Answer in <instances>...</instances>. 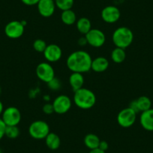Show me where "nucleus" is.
<instances>
[{"label": "nucleus", "instance_id": "f257e3e1", "mask_svg": "<svg viewBox=\"0 0 153 153\" xmlns=\"http://www.w3.org/2000/svg\"><path fill=\"white\" fill-rule=\"evenodd\" d=\"M92 61V59L89 53L84 51H76L68 56L66 65L71 72L83 74L91 70Z\"/></svg>", "mask_w": 153, "mask_h": 153}, {"label": "nucleus", "instance_id": "f03ea898", "mask_svg": "<svg viewBox=\"0 0 153 153\" xmlns=\"http://www.w3.org/2000/svg\"><path fill=\"white\" fill-rule=\"evenodd\" d=\"M73 101L75 105L80 109L89 110L95 106L96 96L92 90L83 87L74 92Z\"/></svg>", "mask_w": 153, "mask_h": 153}, {"label": "nucleus", "instance_id": "7ed1b4c3", "mask_svg": "<svg viewBox=\"0 0 153 153\" xmlns=\"http://www.w3.org/2000/svg\"><path fill=\"white\" fill-rule=\"evenodd\" d=\"M112 39L113 44L117 48L126 50L133 42V32L129 28L126 26H120L113 32Z\"/></svg>", "mask_w": 153, "mask_h": 153}, {"label": "nucleus", "instance_id": "20e7f679", "mask_svg": "<svg viewBox=\"0 0 153 153\" xmlns=\"http://www.w3.org/2000/svg\"><path fill=\"white\" fill-rule=\"evenodd\" d=\"M50 132L49 125L42 120H36L33 122L29 127V135L35 140L45 139Z\"/></svg>", "mask_w": 153, "mask_h": 153}, {"label": "nucleus", "instance_id": "39448f33", "mask_svg": "<svg viewBox=\"0 0 153 153\" xmlns=\"http://www.w3.org/2000/svg\"><path fill=\"white\" fill-rule=\"evenodd\" d=\"M137 120V113L130 107L122 110L117 115V123L121 127L127 128L135 123Z\"/></svg>", "mask_w": 153, "mask_h": 153}, {"label": "nucleus", "instance_id": "423d86ee", "mask_svg": "<svg viewBox=\"0 0 153 153\" xmlns=\"http://www.w3.org/2000/svg\"><path fill=\"white\" fill-rule=\"evenodd\" d=\"M1 119L6 126H17L21 121V113L17 107H8L3 110Z\"/></svg>", "mask_w": 153, "mask_h": 153}, {"label": "nucleus", "instance_id": "0eeeda50", "mask_svg": "<svg viewBox=\"0 0 153 153\" xmlns=\"http://www.w3.org/2000/svg\"><path fill=\"white\" fill-rule=\"evenodd\" d=\"M36 75L42 81L48 83L55 77V71L49 62H41L36 67Z\"/></svg>", "mask_w": 153, "mask_h": 153}, {"label": "nucleus", "instance_id": "6e6552de", "mask_svg": "<svg viewBox=\"0 0 153 153\" xmlns=\"http://www.w3.org/2000/svg\"><path fill=\"white\" fill-rule=\"evenodd\" d=\"M85 38L88 45L95 48L102 47L106 42L105 35L98 29H92L85 35Z\"/></svg>", "mask_w": 153, "mask_h": 153}, {"label": "nucleus", "instance_id": "1a4fd4ad", "mask_svg": "<svg viewBox=\"0 0 153 153\" xmlns=\"http://www.w3.org/2000/svg\"><path fill=\"white\" fill-rule=\"evenodd\" d=\"M52 104L54 109V113L62 115L70 110L72 102L71 98L68 95H60L54 99Z\"/></svg>", "mask_w": 153, "mask_h": 153}, {"label": "nucleus", "instance_id": "9d476101", "mask_svg": "<svg viewBox=\"0 0 153 153\" xmlns=\"http://www.w3.org/2000/svg\"><path fill=\"white\" fill-rule=\"evenodd\" d=\"M24 33V24L18 20H12L6 24L5 27V34L11 39L20 38Z\"/></svg>", "mask_w": 153, "mask_h": 153}, {"label": "nucleus", "instance_id": "9b49d317", "mask_svg": "<svg viewBox=\"0 0 153 153\" xmlns=\"http://www.w3.org/2000/svg\"><path fill=\"white\" fill-rule=\"evenodd\" d=\"M101 18L105 23H117L120 18L121 13L120 9L114 5H108L103 8L101 11Z\"/></svg>", "mask_w": 153, "mask_h": 153}, {"label": "nucleus", "instance_id": "f8f14e48", "mask_svg": "<svg viewBox=\"0 0 153 153\" xmlns=\"http://www.w3.org/2000/svg\"><path fill=\"white\" fill-rule=\"evenodd\" d=\"M45 59L49 62H56L62 56V51L59 45L51 44L47 46L46 49L43 53Z\"/></svg>", "mask_w": 153, "mask_h": 153}, {"label": "nucleus", "instance_id": "ddd939ff", "mask_svg": "<svg viewBox=\"0 0 153 153\" xmlns=\"http://www.w3.org/2000/svg\"><path fill=\"white\" fill-rule=\"evenodd\" d=\"M54 0H40L37 4L38 13L44 17H50L54 14L56 10Z\"/></svg>", "mask_w": 153, "mask_h": 153}, {"label": "nucleus", "instance_id": "4468645a", "mask_svg": "<svg viewBox=\"0 0 153 153\" xmlns=\"http://www.w3.org/2000/svg\"><path fill=\"white\" fill-rule=\"evenodd\" d=\"M140 123L143 128L148 131H153V109L142 112L140 117Z\"/></svg>", "mask_w": 153, "mask_h": 153}, {"label": "nucleus", "instance_id": "2eb2a0df", "mask_svg": "<svg viewBox=\"0 0 153 153\" xmlns=\"http://www.w3.org/2000/svg\"><path fill=\"white\" fill-rule=\"evenodd\" d=\"M109 67V61L104 56L96 57L92 59L91 69L96 73H102L107 71Z\"/></svg>", "mask_w": 153, "mask_h": 153}, {"label": "nucleus", "instance_id": "dca6fc26", "mask_svg": "<svg viewBox=\"0 0 153 153\" xmlns=\"http://www.w3.org/2000/svg\"><path fill=\"white\" fill-rule=\"evenodd\" d=\"M69 84L71 86L74 92L83 88L84 84V77L83 74L72 72L71 74L69 76Z\"/></svg>", "mask_w": 153, "mask_h": 153}, {"label": "nucleus", "instance_id": "f3484780", "mask_svg": "<svg viewBox=\"0 0 153 153\" xmlns=\"http://www.w3.org/2000/svg\"><path fill=\"white\" fill-rule=\"evenodd\" d=\"M45 143L51 150H56L61 145V140L58 134L50 132L45 138Z\"/></svg>", "mask_w": 153, "mask_h": 153}, {"label": "nucleus", "instance_id": "a211bd4d", "mask_svg": "<svg viewBox=\"0 0 153 153\" xmlns=\"http://www.w3.org/2000/svg\"><path fill=\"white\" fill-rule=\"evenodd\" d=\"M76 26L78 32L84 35L92 29L91 21L86 17H81V18L78 19L76 22Z\"/></svg>", "mask_w": 153, "mask_h": 153}, {"label": "nucleus", "instance_id": "6ab92c4d", "mask_svg": "<svg viewBox=\"0 0 153 153\" xmlns=\"http://www.w3.org/2000/svg\"><path fill=\"white\" fill-rule=\"evenodd\" d=\"M100 142V138L95 134H88L84 137L85 146L90 150L98 148Z\"/></svg>", "mask_w": 153, "mask_h": 153}, {"label": "nucleus", "instance_id": "aec40b11", "mask_svg": "<svg viewBox=\"0 0 153 153\" xmlns=\"http://www.w3.org/2000/svg\"><path fill=\"white\" fill-rule=\"evenodd\" d=\"M61 20L64 24L67 26H71L76 23V15L72 9L63 11L61 14Z\"/></svg>", "mask_w": 153, "mask_h": 153}, {"label": "nucleus", "instance_id": "412c9836", "mask_svg": "<svg viewBox=\"0 0 153 153\" xmlns=\"http://www.w3.org/2000/svg\"><path fill=\"white\" fill-rule=\"evenodd\" d=\"M111 59L115 63L120 64V63L123 62L126 59V53L125 49L120 48H116L111 52Z\"/></svg>", "mask_w": 153, "mask_h": 153}, {"label": "nucleus", "instance_id": "4be33fe9", "mask_svg": "<svg viewBox=\"0 0 153 153\" xmlns=\"http://www.w3.org/2000/svg\"><path fill=\"white\" fill-rule=\"evenodd\" d=\"M136 100L139 111L141 113L152 108V101L149 97L143 95V96L139 97Z\"/></svg>", "mask_w": 153, "mask_h": 153}, {"label": "nucleus", "instance_id": "5701e85b", "mask_svg": "<svg viewBox=\"0 0 153 153\" xmlns=\"http://www.w3.org/2000/svg\"><path fill=\"white\" fill-rule=\"evenodd\" d=\"M56 6L61 11L71 9L73 7L74 0H54Z\"/></svg>", "mask_w": 153, "mask_h": 153}, {"label": "nucleus", "instance_id": "b1692460", "mask_svg": "<svg viewBox=\"0 0 153 153\" xmlns=\"http://www.w3.org/2000/svg\"><path fill=\"white\" fill-rule=\"evenodd\" d=\"M20 134V128L17 127V126H6L5 136H6L9 139H16L18 137Z\"/></svg>", "mask_w": 153, "mask_h": 153}, {"label": "nucleus", "instance_id": "393cba45", "mask_svg": "<svg viewBox=\"0 0 153 153\" xmlns=\"http://www.w3.org/2000/svg\"><path fill=\"white\" fill-rule=\"evenodd\" d=\"M33 48L35 51L38 53H44V51L46 49L47 45L46 42L42 39H36L35 42H33Z\"/></svg>", "mask_w": 153, "mask_h": 153}, {"label": "nucleus", "instance_id": "a878e982", "mask_svg": "<svg viewBox=\"0 0 153 153\" xmlns=\"http://www.w3.org/2000/svg\"><path fill=\"white\" fill-rule=\"evenodd\" d=\"M48 87H49L51 90L57 91L61 88L62 83H61V81H60L59 79L56 78V76H55L53 80H51V81L48 82Z\"/></svg>", "mask_w": 153, "mask_h": 153}, {"label": "nucleus", "instance_id": "bb28decb", "mask_svg": "<svg viewBox=\"0 0 153 153\" xmlns=\"http://www.w3.org/2000/svg\"><path fill=\"white\" fill-rule=\"evenodd\" d=\"M43 112L47 115H51L53 113H54V109L53 107L52 104H50V103H47L45 105L43 106Z\"/></svg>", "mask_w": 153, "mask_h": 153}, {"label": "nucleus", "instance_id": "cd10ccee", "mask_svg": "<svg viewBox=\"0 0 153 153\" xmlns=\"http://www.w3.org/2000/svg\"><path fill=\"white\" fill-rule=\"evenodd\" d=\"M5 128H6V125L5 124L2 120L0 118V140L3 138L5 134Z\"/></svg>", "mask_w": 153, "mask_h": 153}, {"label": "nucleus", "instance_id": "c85d7f7f", "mask_svg": "<svg viewBox=\"0 0 153 153\" xmlns=\"http://www.w3.org/2000/svg\"><path fill=\"white\" fill-rule=\"evenodd\" d=\"M40 0H21V2H23L24 5H28V6H33V5H37Z\"/></svg>", "mask_w": 153, "mask_h": 153}, {"label": "nucleus", "instance_id": "c756f323", "mask_svg": "<svg viewBox=\"0 0 153 153\" xmlns=\"http://www.w3.org/2000/svg\"><path fill=\"white\" fill-rule=\"evenodd\" d=\"M128 107H130L131 109H132V110H133L137 114L138 113H140L139 109H138V107H137V100H134V101H132L130 103V104H129Z\"/></svg>", "mask_w": 153, "mask_h": 153}, {"label": "nucleus", "instance_id": "7c9ffc66", "mask_svg": "<svg viewBox=\"0 0 153 153\" xmlns=\"http://www.w3.org/2000/svg\"><path fill=\"white\" fill-rule=\"evenodd\" d=\"M98 148H99L100 149L103 150V151L106 152L107 149H108V148H109L108 143H107V141H105V140H101V142H100V143H99V146H98Z\"/></svg>", "mask_w": 153, "mask_h": 153}, {"label": "nucleus", "instance_id": "2f4dec72", "mask_svg": "<svg viewBox=\"0 0 153 153\" xmlns=\"http://www.w3.org/2000/svg\"><path fill=\"white\" fill-rule=\"evenodd\" d=\"M78 44L80 45V46H84V45H87V42H86V39L85 37H82V38H80V39H79L78 41Z\"/></svg>", "mask_w": 153, "mask_h": 153}, {"label": "nucleus", "instance_id": "473e14b6", "mask_svg": "<svg viewBox=\"0 0 153 153\" xmlns=\"http://www.w3.org/2000/svg\"><path fill=\"white\" fill-rule=\"evenodd\" d=\"M89 153H106V152L100 149L99 148H97V149H95L90 150V152H89Z\"/></svg>", "mask_w": 153, "mask_h": 153}, {"label": "nucleus", "instance_id": "72a5a7b5", "mask_svg": "<svg viewBox=\"0 0 153 153\" xmlns=\"http://www.w3.org/2000/svg\"><path fill=\"white\" fill-rule=\"evenodd\" d=\"M3 110H4V106L3 104L1 101H0V116H2V113H3Z\"/></svg>", "mask_w": 153, "mask_h": 153}, {"label": "nucleus", "instance_id": "f704fd0d", "mask_svg": "<svg viewBox=\"0 0 153 153\" xmlns=\"http://www.w3.org/2000/svg\"><path fill=\"white\" fill-rule=\"evenodd\" d=\"M0 153H2V150L0 149Z\"/></svg>", "mask_w": 153, "mask_h": 153}, {"label": "nucleus", "instance_id": "c9c22d12", "mask_svg": "<svg viewBox=\"0 0 153 153\" xmlns=\"http://www.w3.org/2000/svg\"><path fill=\"white\" fill-rule=\"evenodd\" d=\"M1 91L2 90H1V87H0V94H1Z\"/></svg>", "mask_w": 153, "mask_h": 153}]
</instances>
